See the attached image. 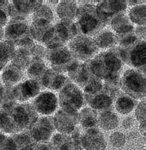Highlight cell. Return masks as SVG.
I'll use <instances>...</instances> for the list:
<instances>
[{"label":"cell","instance_id":"cell-46","mask_svg":"<svg viewBox=\"0 0 146 150\" xmlns=\"http://www.w3.org/2000/svg\"><path fill=\"white\" fill-rule=\"evenodd\" d=\"M9 1H0V10L5 11L7 13V9L8 7H9Z\"/></svg>","mask_w":146,"mask_h":150},{"label":"cell","instance_id":"cell-47","mask_svg":"<svg viewBox=\"0 0 146 150\" xmlns=\"http://www.w3.org/2000/svg\"><path fill=\"white\" fill-rule=\"evenodd\" d=\"M4 89H5V86L3 85L1 80V77H0V105L2 104V96H3Z\"/></svg>","mask_w":146,"mask_h":150},{"label":"cell","instance_id":"cell-24","mask_svg":"<svg viewBox=\"0 0 146 150\" xmlns=\"http://www.w3.org/2000/svg\"><path fill=\"white\" fill-rule=\"evenodd\" d=\"M94 44L100 50L111 49L118 45V38L110 29H103L93 36Z\"/></svg>","mask_w":146,"mask_h":150},{"label":"cell","instance_id":"cell-3","mask_svg":"<svg viewBox=\"0 0 146 150\" xmlns=\"http://www.w3.org/2000/svg\"><path fill=\"white\" fill-rule=\"evenodd\" d=\"M75 20L79 33L89 37L94 36L105 26L96 13V5L92 4H83L79 6Z\"/></svg>","mask_w":146,"mask_h":150},{"label":"cell","instance_id":"cell-6","mask_svg":"<svg viewBox=\"0 0 146 150\" xmlns=\"http://www.w3.org/2000/svg\"><path fill=\"white\" fill-rule=\"evenodd\" d=\"M58 103L63 110L78 113L85 104L84 93L76 84L69 81L60 90Z\"/></svg>","mask_w":146,"mask_h":150},{"label":"cell","instance_id":"cell-22","mask_svg":"<svg viewBox=\"0 0 146 150\" xmlns=\"http://www.w3.org/2000/svg\"><path fill=\"white\" fill-rule=\"evenodd\" d=\"M84 99L90 108L96 111L110 110L114 103V98L104 89L102 92L93 96H84Z\"/></svg>","mask_w":146,"mask_h":150},{"label":"cell","instance_id":"cell-37","mask_svg":"<svg viewBox=\"0 0 146 150\" xmlns=\"http://www.w3.org/2000/svg\"><path fill=\"white\" fill-rule=\"evenodd\" d=\"M103 90V83L102 80L93 77L90 80L87 85L84 87V96H93L95 94L102 92Z\"/></svg>","mask_w":146,"mask_h":150},{"label":"cell","instance_id":"cell-32","mask_svg":"<svg viewBox=\"0 0 146 150\" xmlns=\"http://www.w3.org/2000/svg\"><path fill=\"white\" fill-rule=\"evenodd\" d=\"M15 50V46L11 43L7 41H0V71L9 65Z\"/></svg>","mask_w":146,"mask_h":150},{"label":"cell","instance_id":"cell-44","mask_svg":"<svg viewBox=\"0 0 146 150\" xmlns=\"http://www.w3.org/2000/svg\"><path fill=\"white\" fill-rule=\"evenodd\" d=\"M134 33L140 41H145V26L136 27Z\"/></svg>","mask_w":146,"mask_h":150},{"label":"cell","instance_id":"cell-35","mask_svg":"<svg viewBox=\"0 0 146 150\" xmlns=\"http://www.w3.org/2000/svg\"><path fill=\"white\" fill-rule=\"evenodd\" d=\"M135 116L139 122V129L145 136V99H142L135 108Z\"/></svg>","mask_w":146,"mask_h":150},{"label":"cell","instance_id":"cell-14","mask_svg":"<svg viewBox=\"0 0 146 150\" xmlns=\"http://www.w3.org/2000/svg\"><path fill=\"white\" fill-rule=\"evenodd\" d=\"M145 41H139L131 47L124 48V62L144 74H145Z\"/></svg>","mask_w":146,"mask_h":150},{"label":"cell","instance_id":"cell-29","mask_svg":"<svg viewBox=\"0 0 146 150\" xmlns=\"http://www.w3.org/2000/svg\"><path fill=\"white\" fill-rule=\"evenodd\" d=\"M32 59H33L29 53V50L18 47L15 50L10 62L12 65L25 71L31 62Z\"/></svg>","mask_w":146,"mask_h":150},{"label":"cell","instance_id":"cell-43","mask_svg":"<svg viewBox=\"0 0 146 150\" xmlns=\"http://www.w3.org/2000/svg\"><path fill=\"white\" fill-rule=\"evenodd\" d=\"M35 150H56V149L53 146L51 142L46 141L36 143Z\"/></svg>","mask_w":146,"mask_h":150},{"label":"cell","instance_id":"cell-41","mask_svg":"<svg viewBox=\"0 0 146 150\" xmlns=\"http://www.w3.org/2000/svg\"><path fill=\"white\" fill-rule=\"evenodd\" d=\"M109 142L111 145L116 148L124 146L126 143V137L122 132L116 131L114 132L109 137Z\"/></svg>","mask_w":146,"mask_h":150},{"label":"cell","instance_id":"cell-33","mask_svg":"<svg viewBox=\"0 0 146 150\" xmlns=\"http://www.w3.org/2000/svg\"><path fill=\"white\" fill-rule=\"evenodd\" d=\"M145 3L132 6L128 12V18L132 24L138 26H145Z\"/></svg>","mask_w":146,"mask_h":150},{"label":"cell","instance_id":"cell-2","mask_svg":"<svg viewBox=\"0 0 146 150\" xmlns=\"http://www.w3.org/2000/svg\"><path fill=\"white\" fill-rule=\"evenodd\" d=\"M92 76L102 81H119L123 62L116 51L104 50L86 62Z\"/></svg>","mask_w":146,"mask_h":150},{"label":"cell","instance_id":"cell-4","mask_svg":"<svg viewBox=\"0 0 146 150\" xmlns=\"http://www.w3.org/2000/svg\"><path fill=\"white\" fill-rule=\"evenodd\" d=\"M5 40L15 47L29 50L35 45L26 21L11 19L5 29Z\"/></svg>","mask_w":146,"mask_h":150},{"label":"cell","instance_id":"cell-8","mask_svg":"<svg viewBox=\"0 0 146 150\" xmlns=\"http://www.w3.org/2000/svg\"><path fill=\"white\" fill-rule=\"evenodd\" d=\"M79 31L74 21H60L53 25L51 36L45 44L48 50L66 46V44L79 35Z\"/></svg>","mask_w":146,"mask_h":150},{"label":"cell","instance_id":"cell-5","mask_svg":"<svg viewBox=\"0 0 146 150\" xmlns=\"http://www.w3.org/2000/svg\"><path fill=\"white\" fill-rule=\"evenodd\" d=\"M120 89L132 98H145V74L136 69H128L120 77Z\"/></svg>","mask_w":146,"mask_h":150},{"label":"cell","instance_id":"cell-31","mask_svg":"<svg viewBox=\"0 0 146 150\" xmlns=\"http://www.w3.org/2000/svg\"><path fill=\"white\" fill-rule=\"evenodd\" d=\"M48 69L43 60L32 59L31 62L26 68V74L29 79L39 81Z\"/></svg>","mask_w":146,"mask_h":150},{"label":"cell","instance_id":"cell-45","mask_svg":"<svg viewBox=\"0 0 146 150\" xmlns=\"http://www.w3.org/2000/svg\"><path fill=\"white\" fill-rule=\"evenodd\" d=\"M134 124V120L132 116H128V117L125 118L122 122V126L125 129H130L133 126Z\"/></svg>","mask_w":146,"mask_h":150},{"label":"cell","instance_id":"cell-25","mask_svg":"<svg viewBox=\"0 0 146 150\" xmlns=\"http://www.w3.org/2000/svg\"><path fill=\"white\" fill-rule=\"evenodd\" d=\"M109 25L116 33V35L132 33L134 32L135 29L134 25L130 21L126 13L119 14L112 18L109 23Z\"/></svg>","mask_w":146,"mask_h":150},{"label":"cell","instance_id":"cell-19","mask_svg":"<svg viewBox=\"0 0 146 150\" xmlns=\"http://www.w3.org/2000/svg\"><path fill=\"white\" fill-rule=\"evenodd\" d=\"M66 73L78 86L84 88L93 76L90 72L86 62L75 60L68 68Z\"/></svg>","mask_w":146,"mask_h":150},{"label":"cell","instance_id":"cell-30","mask_svg":"<svg viewBox=\"0 0 146 150\" xmlns=\"http://www.w3.org/2000/svg\"><path fill=\"white\" fill-rule=\"evenodd\" d=\"M137 101L125 94H121L117 98L115 103V110L121 115L130 113L136 108Z\"/></svg>","mask_w":146,"mask_h":150},{"label":"cell","instance_id":"cell-39","mask_svg":"<svg viewBox=\"0 0 146 150\" xmlns=\"http://www.w3.org/2000/svg\"><path fill=\"white\" fill-rule=\"evenodd\" d=\"M0 150H17V145L11 137L0 133Z\"/></svg>","mask_w":146,"mask_h":150},{"label":"cell","instance_id":"cell-12","mask_svg":"<svg viewBox=\"0 0 146 150\" xmlns=\"http://www.w3.org/2000/svg\"><path fill=\"white\" fill-rule=\"evenodd\" d=\"M7 14L12 20L26 21V18L43 4V1H11Z\"/></svg>","mask_w":146,"mask_h":150},{"label":"cell","instance_id":"cell-13","mask_svg":"<svg viewBox=\"0 0 146 150\" xmlns=\"http://www.w3.org/2000/svg\"><path fill=\"white\" fill-rule=\"evenodd\" d=\"M58 104L55 94L47 91L40 92L33 101L32 106L38 114L48 116L56 112Z\"/></svg>","mask_w":146,"mask_h":150},{"label":"cell","instance_id":"cell-36","mask_svg":"<svg viewBox=\"0 0 146 150\" xmlns=\"http://www.w3.org/2000/svg\"><path fill=\"white\" fill-rule=\"evenodd\" d=\"M12 139L15 142L16 145H17V150H22L34 143L33 140H32L31 137L29 136V133L27 131H23L21 133L14 134L11 136Z\"/></svg>","mask_w":146,"mask_h":150},{"label":"cell","instance_id":"cell-26","mask_svg":"<svg viewBox=\"0 0 146 150\" xmlns=\"http://www.w3.org/2000/svg\"><path fill=\"white\" fill-rule=\"evenodd\" d=\"M78 8L75 1H61L59 2L56 11L61 21H74Z\"/></svg>","mask_w":146,"mask_h":150},{"label":"cell","instance_id":"cell-7","mask_svg":"<svg viewBox=\"0 0 146 150\" xmlns=\"http://www.w3.org/2000/svg\"><path fill=\"white\" fill-rule=\"evenodd\" d=\"M72 57L80 62H88L99 53L93 38L79 34L69 42L68 46Z\"/></svg>","mask_w":146,"mask_h":150},{"label":"cell","instance_id":"cell-9","mask_svg":"<svg viewBox=\"0 0 146 150\" xmlns=\"http://www.w3.org/2000/svg\"><path fill=\"white\" fill-rule=\"evenodd\" d=\"M45 58L51 66V69L60 73L66 72L68 68L75 60L66 46L52 50L47 49Z\"/></svg>","mask_w":146,"mask_h":150},{"label":"cell","instance_id":"cell-48","mask_svg":"<svg viewBox=\"0 0 146 150\" xmlns=\"http://www.w3.org/2000/svg\"><path fill=\"white\" fill-rule=\"evenodd\" d=\"M145 2L144 1H127V5H131V6H136L138 5H141V4L145 3Z\"/></svg>","mask_w":146,"mask_h":150},{"label":"cell","instance_id":"cell-17","mask_svg":"<svg viewBox=\"0 0 146 150\" xmlns=\"http://www.w3.org/2000/svg\"><path fill=\"white\" fill-rule=\"evenodd\" d=\"M80 141L85 150H105L107 146L105 137L97 128L86 130L80 137Z\"/></svg>","mask_w":146,"mask_h":150},{"label":"cell","instance_id":"cell-1","mask_svg":"<svg viewBox=\"0 0 146 150\" xmlns=\"http://www.w3.org/2000/svg\"><path fill=\"white\" fill-rule=\"evenodd\" d=\"M38 118L32 104L17 101L0 106V131L14 134L28 131Z\"/></svg>","mask_w":146,"mask_h":150},{"label":"cell","instance_id":"cell-38","mask_svg":"<svg viewBox=\"0 0 146 150\" xmlns=\"http://www.w3.org/2000/svg\"><path fill=\"white\" fill-rule=\"evenodd\" d=\"M118 38V45H119V47L129 48L136 45L138 41L140 40L137 38L135 33H129V34L120 35H117Z\"/></svg>","mask_w":146,"mask_h":150},{"label":"cell","instance_id":"cell-16","mask_svg":"<svg viewBox=\"0 0 146 150\" xmlns=\"http://www.w3.org/2000/svg\"><path fill=\"white\" fill-rule=\"evenodd\" d=\"M41 88L38 81L29 79L12 87V94L16 101L25 102L35 98L40 93Z\"/></svg>","mask_w":146,"mask_h":150},{"label":"cell","instance_id":"cell-10","mask_svg":"<svg viewBox=\"0 0 146 150\" xmlns=\"http://www.w3.org/2000/svg\"><path fill=\"white\" fill-rule=\"evenodd\" d=\"M52 117L41 116L37 119L32 127L27 131L32 140L36 143L49 141L54 132Z\"/></svg>","mask_w":146,"mask_h":150},{"label":"cell","instance_id":"cell-40","mask_svg":"<svg viewBox=\"0 0 146 150\" xmlns=\"http://www.w3.org/2000/svg\"><path fill=\"white\" fill-rule=\"evenodd\" d=\"M29 53L31 55L33 59L43 60L46 57L47 49L41 45H36L35 44L30 49Z\"/></svg>","mask_w":146,"mask_h":150},{"label":"cell","instance_id":"cell-11","mask_svg":"<svg viewBox=\"0 0 146 150\" xmlns=\"http://www.w3.org/2000/svg\"><path fill=\"white\" fill-rule=\"evenodd\" d=\"M127 8V1H103L96 5L98 17L105 26L109 24L112 18L126 13Z\"/></svg>","mask_w":146,"mask_h":150},{"label":"cell","instance_id":"cell-42","mask_svg":"<svg viewBox=\"0 0 146 150\" xmlns=\"http://www.w3.org/2000/svg\"><path fill=\"white\" fill-rule=\"evenodd\" d=\"M9 15L3 10H0V41L5 39V29L9 23Z\"/></svg>","mask_w":146,"mask_h":150},{"label":"cell","instance_id":"cell-15","mask_svg":"<svg viewBox=\"0 0 146 150\" xmlns=\"http://www.w3.org/2000/svg\"><path fill=\"white\" fill-rule=\"evenodd\" d=\"M52 121L54 128L60 134H71L77 129L78 113H69L60 109L52 117Z\"/></svg>","mask_w":146,"mask_h":150},{"label":"cell","instance_id":"cell-21","mask_svg":"<svg viewBox=\"0 0 146 150\" xmlns=\"http://www.w3.org/2000/svg\"><path fill=\"white\" fill-rule=\"evenodd\" d=\"M53 30V23L42 20L33 21L29 25V33L33 39L44 45L50 38Z\"/></svg>","mask_w":146,"mask_h":150},{"label":"cell","instance_id":"cell-20","mask_svg":"<svg viewBox=\"0 0 146 150\" xmlns=\"http://www.w3.org/2000/svg\"><path fill=\"white\" fill-rule=\"evenodd\" d=\"M38 82L41 86L44 88L60 91L69 81L68 77L63 73L56 71L51 68H48Z\"/></svg>","mask_w":146,"mask_h":150},{"label":"cell","instance_id":"cell-34","mask_svg":"<svg viewBox=\"0 0 146 150\" xmlns=\"http://www.w3.org/2000/svg\"><path fill=\"white\" fill-rule=\"evenodd\" d=\"M53 19H54V16H53L51 8L48 5H44V4L37 8V9L33 12V17H32L33 21L42 20V21H46L51 23H53Z\"/></svg>","mask_w":146,"mask_h":150},{"label":"cell","instance_id":"cell-23","mask_svg":"<svg viewBox=\"0 0 146 150\" xmlns=\"http://www.w3.org/2000/svg\"><path fill=\"white\" fill-rule=\"evenodd\" d=\"M24 74L25 71L11 64H9L2 70V75L0 77L4 86L12 88L21 82L24 77Z\"/></svg>","mask_w":146,"mask_h":150},{"label":"cell","instance_id":"cell-27","mask_svg":"<svg viewBox=\"0 0 146 150\" xmlns=\"http://www.w3.org/2000/svg\"><path fill=\"white\" fill-rule=\"evenodd\" d=\"M97 112L90 108H84L78 112V123L86 130L97 128Z\"/></svg>","mask_w":146,"mask_h":150},{"label":"cell","instance_id":"cell-28","mask_svg":"<svg viewBox=\"0 0 146 150\" xmlns=\"http://www.w3.org/2000/svg\"><path fill=\"white\" fill-rule=\"evenodd\" d=\"M119 118L115 112L110 110L101 111L97 117V125L105 131L115 129L119 125Z\"/></svg>","mask_w":146,"mask_h":150},{"label":"cell","instance_id":"cell-18","mask_svg":"<svg viewBox=\"0 0 146 150\" xmlns=\"http://www.w3.org/2000/svg\"><path fill=\"white\" fill-rule=\"evenodd\" d=\"M80 132L78 129L71 134H56L51 137V143L56 150H83L80 141Z\"/></svg>","mask_w":146,"mask_h":150}]
</instances>
